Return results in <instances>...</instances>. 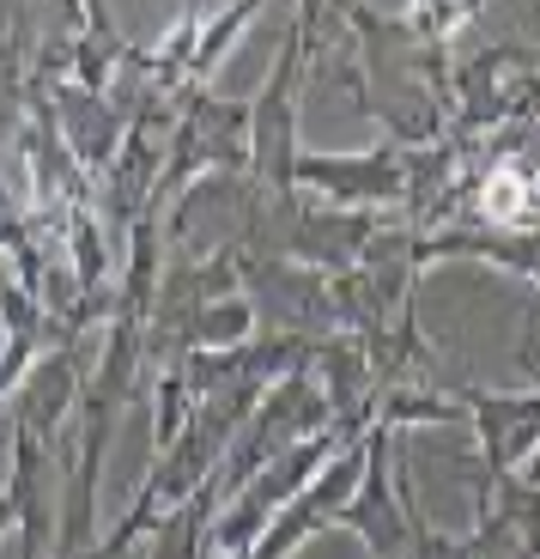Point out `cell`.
Masks as SVG:
<instances>
[{
	"label": "cell",
	"instance_id": "obj_11",
	"mask_svg": "<svg viewBox=\"0 0 540 559\" xmlns=\"http://www.w3.org/2000/svg\"><path fill=\"white\" fill-rule=\"evenodd\" d=\"M267 0H225L219 13L201 19V49H194V85H207V73L225 61V49L237 43V31L250 25L255 13H262Z\"/></svg>",
	"mask_w": 540,
	"mask_h": 559
},
{
	"label": "cell",
	"instance_id": "obj_10",
	"mask_svg": "<svg viewBox=\"0 0 540 559\" xmlns=\"http://www.w3.org/2000/svg\"><path fill=\"white\" fill-rule=\"evenodd\" d=\"M80 395H85L80 335H61L56 347H49L37 365H31V378L19 383V407H13V419H19V426H31V432H37L43 444H56L61 419L73 414V402H80Z\"/></svg>",
	"mask_w": 540,
	"mask_h": 559
},
{
	"label": "cell",
	"instance_id": "obj_7",
	"mask_svg": "<svg viewBox=\"0 0 540 559\" xmlns=\"http://www.w3.org/2000/svg\"><path fill=\"white\" fill-rule=\"evenodd\" d=\"M43 92L56 104L61 140L80 158V170L85 177H110L116 153H122V140H128V104H116L110 92H85L68 73H56V85H43Z\"/></svg>",
	"mask_w": 540,
	"mask_h": 559
},
{
	"label": "cell",
	"instance_id": "obj_13",
	"mask_svg": "<svg viewBox=\"0 0 540 559\" xmlns=\"http://www.w3.org/2000/svg\"><path fill=\"white\" fill-rule=\"evenodd\" d=\"M13 523H19V511H13V492H7V487H0V535H7V530H13Z\"/></svg>",
	"mask_w": 540,
	"mask_h": 559
},
{
	"label": "cell",
	"instance_id": "obj_1",
	"mask_svg": "<svg viewBox=\"0 0 540 559\" xmlns=\"http://www.w3.org/2000/svg\"><path fill=\"white\" fill-rule=\"evenodd\" d=\"M352 31V98L383 128V140L419 153L437 146L456 122V92H449V49L419 37L413 19H388L371 0L347 7Z\"/></svg>",
	"mask_w": 540,
	"mask_h": 559
},
{
	"label": "cell",
	"instance_id": "obj_8",
	"mask_svg": "<svg viewBox=\"0 0 540 559\" xmlns=\"http://www.w3.org/2000/svg\"><path fill=\"white\" fill-rule=\"evenodd\" d=\"M376 231H383V219H376V213L322 201V207H304V213H298V231H291L286 262L316 267V274L340 280V274H352V267L364 262V250L376 243Z\"/></svg>",
	"mask_w": 540,
	"mask_h": 559
},
{
	"label": "cell",
	"instance_id": "obj_5",
	"mask_svg": "<svg viewBox=\"0 0 540 559\" xmlns=\"http://www.w3.org/2000/svg\"><path fill=\"white\" fill-rule=\"evenodd\" d=\"M298 189H316L334 207H359V213H383L395 201H407V146L376 140L364 153H304L298 158Z\"/></svg>",
	"mask_w": 540,
	"mask_h": 559
},
{
	"label": "cell",
	"instance_id": "obj_4",
	"mask_svg": "<svg viewBox=\"0 0 540 559\" xmlns=\"http://www.w3.org/2000/svg\"><path fill=\"white\" fill-rule=\"evenodd\" d=\"M388 444H395V432L376 419L371 438H364V475L352 487L347 511H340V530L359 535L371 559H413V542L425 523L413 518V504L395 499V487H388Z\"/></svg>",
	"mask_w": 540,
	"mask_h": 559
},
{
	"label": "cell",
	"instance_id": "obj_12",
	"mask_svg": "<svg viewBox=\"0 0 540 559\" xmlns=\"http://www.w3.org/2000/svg\"><path fill=\"white\" fill-rule=\"evenodd\" d=\"M61 7H68V25L80 31V25H97V19H110V7H104V0H61Z\"/></svg>",
	"mask_w": 540,
	"mask_h": 559
},
{
	"label": "cell",
	"instance_id": "obj_2",
	"mask_svg": "<svg viewBox=\"0 0 540 559\" xmlns=\"http://www.w3.org/2000/svg\"><path fill=\"white\" fill-rule=\"evenodd\" d=\"M304 68H310V49L298 37V25H286L274 49V68H267L262 92L250 98V177L291 195L298 189V85H304Z\"/></svg>",
	"mask_w": 540,
	"mask_h": 559
},
{
	"label": "cell",
	"instance_id": "obj_6",
	"mask_svg": "<svg viewBox=\"0 0 540 559\" xmlns=\"http://www.w3.org/2000/svg\"><path fill=\"white\" fill-rule=\"evenodd\" d=\"M461 414H468L473 438H480L485 475L511 480L523 475V462L540 444V383L535 390H456Z\"/></svg>",
	"mask_w": 540,
	"mask_h": 559
},
{
	"label": "cell",
	"instance_id": "obj_14",
	"mask_svg": "<svg viewBox=\"0 0 540 559\" xmlns=\"http://www.w3.org/2000/svg\"><path fill=\"white\" fill-rule=\"evenodd\" d=\"M516 480H528V487H540V444H535V456L523 462V475H516Z\"/></svg>",
	"mask_w": 540,
	"mask_h": 559
},
{
	"label": "cell",
	"instance_id": "obj_9",
	"mask_svg": "<svg viewBox=\"0 0 540 559\" xmlns=\"http://www.w3.org/2000/svg\"><path fill=\"white\" fill-rule=\"evenodd\" d=\"M7 492H13L19 530H25V559H43L49 535H56V444H43L19 419H13V475H7Z\"/></svg>",
	"mask_w": 540,
	"mask_h": 559
},
{
	"label": "cell",
	"instance_id": "obj_3",
	"mask_svg": "<svg viewBox=\"0 0 540 559\" xmlns=\"http://www.w3.org/2000/svg\"><path fill=\"white\" fill-rule=\"evenodd\" d=\"M237 267H243V293L255 305V335H298L316 341V347L347 335L328 274L298 262H250V255H237Z\"/></svg>",
	"mask_w": 540,
	"mask_h": 559
}]
</instances>
